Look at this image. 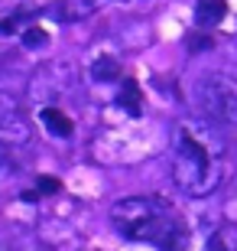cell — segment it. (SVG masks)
I'll return each mask as SVG.
<instances>
[{
	"label": "cell",
	"mask_w": 237,
	"mask_h": 251,
	"mask_svg": "<svg viewBox=\"0 0 237 251\" xmlns=\"http://www.w3.org/2000/svg\"><path fill=\"white\" fill-rule=\"evenodd\" d=\"M228 144L218 124L205 118H189L175 127L172 144V179L189 196H211L224 179Z\"/></svg>",
	"instance_id": "obj_1"
},
{
	"label": "cell",
	"mask_w": 237,
	"mask_h": 251,
	"mask_svg": "<svg viewBox=\"0 0 237 251\" xmlns=\"http://www.w3.org/2000/svg\"><path fill=\"white\" fill-rule=\"evenodd\" d=\"M110 222L130 242L156 245L159 251H185L189 248V225L182 215L159 196H127L114 202Z\"/></svg>",
	"instance_id": "obj_2"
},
{
	"label": "cell",
	"mask_w": 237,
	"mask_h": 251,
	"mask_svg": "<svg viewBox=\"0 0 237 251\" xmlns=\"http://www.w3.org/2000/svg\"><path fill=\"white\" fill-rule=\"evenodd\" d=\"M198 111L211 124H237V82L228 75H208L198 85Z\"/></svg>",
	"instance_id": "obj_3"
},
{
	"label": "cell",
	"mask_w": 237,
	"mask_h": 251,
	"mask_svg": "<svg viewBox=\"0 0 237 251\" xmlns=\"http://www.w3.org/2000/svg\"><path fill=\"white\" fill-rule=\"evenodd\" d=\"M29 140V118L17 95L0 92V147L7 144H26Z\"/></svg>",
	"instance_id": "obj_4"
},
{
	"label": "cell",
	"mask_w": 237,
	"mask_h": 251,
	"mask_svg": "<svg viewBox=\"0 0 237 251\" xmlns=\"http://www.w3.org/2000/svg\"><path fill=\"white\" fill-rule=\"evenodd\" d=\"M39 121H43V127H46L52 137L68 140L75 134V121L65 111H59V108H43V111H39Z\"/></svg>",
	"instance_id": "obj_5"
},
{
	"label": "cell",
	"mask_w": 237,
	"mask_h": 251,
	"mask_svg": "<svg viewBox=\"0 0 237 251\" xmlns=\"http://www.w3.org/2000/svg\"><path fill=\"white\" fill-rule=\"evenodd\" d=\"M228 13V3L224 0H198L195 3V23L198 26H218Z\"/></svg>",
	"instance_id": "obj_6"
},
{
	"label": "cell",
	"mask_w": 237,
	"mask_h": 251,
	"mask_svg": "<svg viewBox=\"0 0 237 251\" xmlns=\"http://www.w3.org/2000/svg\"><path fill=\"white\" fill-rule=\"evenodd\" d=\"M205 251H237V225H221L208 238Z\"/></svg>",
	"instance_id": "obj_7"
},
{
	"label": "cell",
	"mask_w": 237,
	"mask_h": 251,
	"mask_svg": "<svg viewBox=\"0 0 237 251\" xmlns=\"http://www.w3.org/2000/svg\"><path fill=\"white\" fill-rule=\"evenodd\" d=\"M91 75H94V82H114V78H120L117 59H98L91 65Z\"/></svg>",
	"instance_id": "obj_8"
},
{
	"label": "cell",
	"mask_w": 237,
	"mask_h": 251,
	"mask_svg": "<svg viewBox=\"0 0 237 251\" xmlns=\"http://www.w3.org/2000/svg\"><path fill=\"white\" fill-rule=\"evenodd\" d=\"M120 104L127 108V114L140 118V88L133 82H124V85H120Z\"/></svg>",
	"instance_id": "obj_9"
},
{
	"label": "cell",
	"mask_w": 237,
	"mask_h": 251,
	"mask_svg": "<svg viewBox=\"0 0 237 251\" xmlns=\"http://www.w3.org/2000/svg\"><path fill=\"white\" fill-rule=\"evenodd\" d=\"M46 29L43 26H26L23 29V43H26V46H43V43H46Z\"/></svg>",
	"instance_id": "obj_10"
},
{
	"label": "cell",
	"mask_w": 237,
	"mask_h": 251,
	"mask_svg": "<svg viewBox=\"0 0 237 251\" xmlns=\"http://www.w3.org/2000/svg\"><path fill=\"white\" fill-rule=\"evenodd\" d=\"M39 189H43V193H55V189H59V179L43 176V179H39Z\"/></svg>",
	"instance_id": "obj_11"
},
{
	"label": "cell",
	"mask_w": 237,
	"mask_h": 251,
	"mask_svg": "<svg viewBox=\"0 0 237 251\" xmlns=\"http://www.w3.org/2000/svg\"><path fill=\"white\" fill-rule=\"evenodd\" d=\"M0 160H3V147H0Z\"/></svg>",
	"instance_id": "obj_12"
}]
</instances>
